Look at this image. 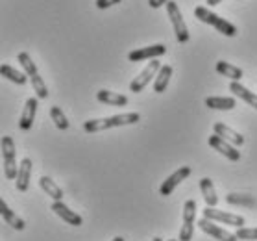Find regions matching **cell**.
<instances>
[{"label":"cell","instance_id":"1","mask_svg":"<svg viewBox=\"0 0 257 241\" xmlns=\"http://www.w3.org/2000/svg\"><path fill=\"white\" fill-rule=\"evenodd\" d=\"M141 121V115L137 112L130 113H118L113 117H104V119H91L83 123V130L87 134H96V132H104L109 128H117V126H126V124H135Z\"/></svg>","mask_w":257,"mask_h":241},{"label":"cell","instance_id":"2","mask_svg":"<svg viewBox=\"0 0 257 241\" xmlns=\"http://www.w3.org/2000/svg\"><path fill=\"white\" fill-rule=\"evenodd\" d=\"M194 17L202 21V23L209 24L213 28H216L220 34H224L226 37H235L237 36V26L231 24L228 19H222L220 15H216L209 10V8L205 6H196L194 8Z\"/></svg>","mask_w":257,"mask_h":241},{"label":"cell","instance_id":"3","mask_svg":"<svg viewBox=\"0 0 257 241\" xmlns=\"http://www.w3.org/2000/svg\"><path fill=\"white\" fill-rule=\"evenodd\" d=\"M2 158H4V175L8 180H15L19 173L17 164V152H15V145L10 135L2 137Z\"/></svg>","mask_w":257,"mask_h":241},{"label":"cell","instance_id":"4","mask_svg":"<svg viewBox=\"0 0 257 241\" xmlns=\"http://www.w3.org/2000/svg\"><path fill=\"white\" fill-rule=\"evenodd\" d=\"M161 67H163V65L159 63L158 59H152V61H150V63L146 65L145 69L137 74V78L132 80V84H130V91H132V93H141L148 84L152 82L154 76H158V72H159Z\"/></svg>","mask_w":257,"mask_h":241},{"label":"cell","instance_id":"5","mask_svg":"<svg viewBox=\"0 0 257 241\" xmlns=\"http://www.w3.org/2000/svg\"><path fill=\"white\" fill-rule=\"evenodd\" d=\"M167 13H169V19H170V23H172V28H174L176 39L180 43H187L189 30H187V26H185V21H183V15H181L178 4L170 0L169 4H167Z\"/></svg>","mask_w":257,"mask_h":241},{"label":"cell","instance_id":"6","mask_svg":"<svg viewBox=\"0 0 257 241\" xmlns=\"http://www.w3.org/2000/svg\"><path fill=\"white\" fill-rule=\"evenodd\" d=\"M204 217L209 219V221H218V223H224V224H229V226H237V228H242L244 226V217H240V215H235V213H228V212H220V210H215V208H205L204 212Z\"/></svg>","mask_w":257,"mask_h":241},{"label":"cell","instance_id":"7","mask_svg":"<svg viewBox=\"0 0 257 241\" xmlns=\"http://www.w3.org/2000/svg\"><path fill=\"white\" fill-rule=\"evenodd\" d=\"M189 175H191V167H187V165H183V167H180L178 171H174V173L161 184V188H159L161 197H169V195L172 193V191H174V189L178 188Z\"/></svg>","mask_w":257,"mask_h":241},{"label":"cell","instance_id":"8","mask_svg":"<svg viewBox=\"0 0 257 241\" xmlns=\"http://www.w3.org/2000/svg\"><path fill=\"white\" fill-rule=\"evenodd\" d=\"M163 54H167V47L165 45H150V47H145V48H137V50H132V52L128 54V59L130 61H145V59H156L159 58V56H163Z\"/></svg>","mask_w":257,"mask_h":241},{"label":"cell","instance_id":"9","mask_svg":"<svg viewBox=\"0 0 257 241\" xmlns=\"http://www.w3.org/2000/svg\"><path fill=\"white\" fill-rule=\"evenodd\" d=\"M198 226L204 230L205 234L213 235V237L218 241H239V237H237L235 234H231V232H228V230H224L222 226H216L213 221H209V219H205V217L200 219Z\"/></svg>","mask_w":257,"mask_h":241},{"label":"cell","instance_id":"10","mask_svg":"<svg viewBox=\"0 0 257 241\" xmlns=\"http://www.w3.org/2000/svg\"><path fill=\"white\" fill-rule=\"evenodd\" d=\"M207 143H209L211 147L215 148L216 152H220L222 156H226L228 159H231V162H239L240 159V152L237 150V148L231 145V143H228L226 139H222V137H218L216 134H213L207 139Z\"/></svg>","mask_w":257,"mask_h":241},{"label":"cell","instance_id":"11","mask_svg":"<svg viewBox=\"0 0 257 241\" xmlns=\"http://www.w3.org/2000/svg\"><path fill=\"white\" fill-rule=\"evenodd\" d=\"M213 132H215L218 137H222V139H226L228 143L235 145V147H242V145H244V137H242V134L235 132L233 128H229L228 124L215 123V126H213Z\"/></svg>","mask_w":257,"mask_h":241},{"label":"cell","instance_id":"12","mask_svg":"<svg viewBox=\"0 0 257 241\" xmlns=\"http://www.w3.org/2000/svg\"><path fill=\"white\" fill-rule=\"evenodd\" d=\"M52 212L58 215V217H61L65 221V223L72 224V226H80V224L83 223L82 215H78L76 212H72L69 206H65L61 200H58V202H54L52 204Z\"/></svg>","mask_w":257,"mask_h":241},{"label":"cell","instance_id":"13","mask_svg":"<svg viewBox=\"0 0 257 241\" xmlns=\"http://www.w3.org/2000/svg\"><path fill=\"white\" fill-rule=\"evenodd\" d=\"M30 177H32V159L30 158H24L21 159V165H19V173H17V178H15V188L24 193L30 186Z\"/></svg>","mask_w":257,"mask_h":241},{"label":"cell","instance_id":"14","mask_svg":"<svg viewBox=\"0 0 257 241\" xmlns=\"http://www.w3.org/2000/svg\"><path fill=\"white\" fill-rule=\"evenodd\" d=\"M35 112H37V99L32 97V99L26 100L24 104V110L21 113V121H19V128L21 130H30L32 124L35 121Z\"/></svg>","mask_w":257,"mask_h":241},{"label":"cell","instance_id":"15","mask_svg":"<svg viewBox=\"0 0 257 241\" xmlns=\"http://www.w3.org/2000/svg\"><path fill=\"white\" fill-rule=\"evenodd\" d=\"M96 99L102 104H109V106H126L128 104V97L120 93H113V91H107V89H100L96 93Z\"/></svg>","mask_w":257,"mask_h":241},{"label":"cell","instance_id":"16","mask_svg":"<svg viewBox=\"0 0 257 241\" xmlns=\"http://www.w3.org/2000/svg\"><path fill=\"white\" fill-rule=\"evenodd\" d=\"M229 91H231V93H233L235 97H239L240 100H244L246 104H250L251 108H255V110H257V95L251 93L250 89L244 88L242 84L231 82V84H229Z\"/></svg>","mask_w":257,"mask_h":241},{"label":"cell","instance_id":"17","mask_svg":"<svg viewBox=\"0 0 257 241\" xmlns=\"http://www.w3.org/2000/svg\"><path fill=\"white\" fill-rule=\"evenodd\" d=\"M235 99L233 97H207L205 99V106L211 110H220V112H229L235 108Z\"/></svg>","mask_w":257,"mask_h":241},{"label":"cell","instance_id":"18","mask_svg":"<svg viewBox=\"0 0 257 241\" xmlns=\"http://www.w3.org/2000/svg\"><path fill=\"white\" fill-rule=\"evenodd\" d=\"M216 72L229 78L231 82H239L240 78H242V69L240 67H235V65L228 63V61H222V59L216 61Z\"/></svg>","mask_w":257,"mask_h":241},{"label":"cell","instance_id":"19","mask_svg":"<svg viewBox=\"0 0 257 241\" xmlns=\"http://www.w3.org/2000/svg\"><path fill=\"white\" fill-rule=\"evenodd\" d=\"M0 215H2V219H4L10 226H13L15 230H24V228H26V223H24L19 215H15V212H12V210L8 208L4 200H0Z\"/></svg>","mask_w":257,"mask_h":241},{"label":"cell","instance_id":"20","mask_svg":"<svg viewBox=\"0 0 257 241\" xmlns=\"http://www.w3.org/2000/svg\"><path fill=\"white\" fill-rule=\"evenodd\" d=\"M200 189H202V195H204L205 204L209 208H215L218 204V197H216V191L213 188V180L211 178H202L200 180Z\"/></svg>","mask_w":257,"mask_h":241},{"label":"cell","instance_id":"21","mask_svg":"<svg viewBox=\"0 0 257 241\" xmlns=\"http://www.w3.org/2000/svg\"><path fill=\"white\" fill-rule=\"evenodd\" d=\"M39 186H41V189L48 195V197H52L54 202H58V200L63 199V189L59 188V186H56V182H54L50 177L39 178Z\"/></svg>","mask_w":257,"mask_h":241},{"label":"cell","instance_id":"22","mask_svg":"<svg viewBox=\"0 0 257 241\" xmlns=\"http://www.w3.org/2000/svg\"><path fill=\"white\" fill-rule=\"evenodd\" d=\"M170 76H172V67H170V65H163V67L159 69L156 80H154V91H156V93H163L165 89L169 88Z\"/></svg>","mask_w":257,"mask_h":241},{"label":"cell","instance_id":"23","mask_svg":"<svg viewBox=\"0 0 257 241\" xmlns=\"http://www.w3.org/2000/svg\"><path fill=\"white\" fill-rule=\"evenodd\" d=\"M0 74L4 78H8L10 82L13 84H19V86H24L26 84V72L24 71H17L15 67H12V65H2L0 67Z\"/></svg>","mask_w":257,"mask_h":241},{"label":"cell","instance_id":"24","mask_svg":"<svg viewBox=\"0 0 257 241\" xmlns=\"http://www.w3.org/2000/svg\"><path fill=\"white\" fill-rule=\"evenodd\" d=\"M17 59H19V63H21L23 71L26 72V76H28V78L35 76V74H39V72H37V67H35V63L32 61V58H30V56L26 52H21V54H19Z\"/></svg>","mask_w":257,"mask_h":241},{"label":"cell","instance_id":"25","mask_svg":"<svg viewBox=\"0 0 257 241\" xmlns=\"http://www.w3.org/2000/svg\"><path fill=\"white\" fill-rule=\"evenodd\" d=\"M50 117H52L54 124H56L59 130H67V128H69V121H67L65 113L61 112V108H59V106H52V108H50Z\"/></svg>","mask_w":257,"mask_h":241},{"label":"cell","instance_id":"26","mask_svg":"<svg viewBox=\"0 0 257 241\" xmlns=\"http://www.w3.org/2000/svg\"><path fill=\"white\" fill-rule=\"evenodd\" d=\"M30 82H32V88H34L35 95H37V99H47L48 97V88L47 84L43 82V78L39 74H35V76L30 78Z\"/></svg>","mask_w":257,"mask_h":241},{"label":"cell","instance_id":"27","mask_svg":"<svg viewBox=\"0 0 257 241\" xmlns=\"http://www.w3.org/2000/svg\"><path fill=\"white\" fill-rule=\"evenodd\" d=\"M226 202H229V204H235V206H253L255 202H253V199L251 197H248V195H228L226 197Z\"/></svg>","mask_w":257,"mask_h":241},{"label":"cell","instance_id":"28","mask_svg":"<svg viewBox=\"0 0 257 241\" xmlns=\"http://www.w3.org/2000/svg\"><path fill=\"white\" fill-rule=\"evenodd\" d=\"M196 219V202L194 200H187L183 206V223H193Z\"/></svg>","mask_w":257,"mask_h":241},{"label":"cell","instance_id":"29","mask_svg":"<svg viewBox=\"0 0 257 241\" xmlns=\"http://www.w3.org/2000/svg\"><path fill=\"white\" fill-rule=\"evenodd\" d=\"M235 235H237L239 239H242V241H257V226H255V228H246V226H242V228H237Z\"/></svg>","mask_w":257,"mask_h":241},{"label":"cell","instance_id":"30","mask_svg":"<svg viewBox=\"0 0 257 241\" xmlns=\"http://www.w3.org/2000/svg\"><path fill=\"white\" fill-rule=\"evenodd\" d=\"M193 234H194V224L193 223H183L180 230V235H178V239L180 241H191L193 239Z\"/></svg>","mask_w":257,"mask_h":241},{"label":"cell","instance_id":"31","mask_svg":"<svg viewBox=\"0 0 257 241\" xmlns=\"http://www.w3.org/2000/svg\"><path fill=\"white\" fill-rule=\"evenodd\" d=\"M94 4H96L98 10H107V8L115 6V4H120V0H96Z\"/></svg>","mask_w":257,"mask_h":241},{"label":"cell","instance_id":"32","mask_svg":"<svg viewBox=\"0 0 257 241\" xmlns=\"http://www.w3.org/2000/svg\"><path fill=\"white\" fill-rule=\"evenodd\" d=\"M170 0H148V6L150 8H161L163 4H169Z\"/></svg>","mask_w":257,"mask_h":241},{"label":"cell","instance_id":"33","mask_svg":"<svg viewBox=\"0 0 257 241\" xmlns=\"http://www.w3.org/2000/svg\"><path fill=\"white\" fill-rule=\"evenodd\" d=\"M220 2H222V0H205L207 6H216V4H220Z\"/></svg>","mask_w":257,"mask_h":241},{"label":"cell","instance_id":"34","mask_svg":"<svg viewBox=\"0 0 257 241\" xmlns=\"http://www.w3.org/2000/svg\"><path fill=\"white\" fill-rule=\"evenodd\" d=\"M113 241H126L124 237H120V235H117V237H113Z\"/></svg>","mask_w":257,"mask_h":241},{"label":"cell","instance_id":"35","mask_svg":"<svg viewBox=\"0 0 257 241\" xmlns=\"http://www.w3.org/2000/svg\"><path fill=\"white\" fill-rule=\"evenodd\" d=\"M152 241H163V239H161V237H154Z\"/></svg>","mask_w":257,"mask_h":241},{"label":"cell","instance_id":"36","mask_svg":"<svg viewBox=\"0 0 257 241\" xmlns=\"http://www.w3.org/2000/svg\"><path fill=\"white\" fill-rule=\"evenodd\" d=\"M169 241H180V239H169Z\"/></svg>","mask_w":257,"mask_h":241}]
</instances>
